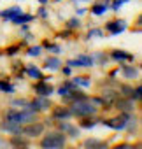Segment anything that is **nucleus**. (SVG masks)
<instances>
[{
  "label": "nucleus",
  "instance_id": "nucleus-15",
  "mask_svg": "<svg viewBox=\"0 0 142 149\" xmlns=\"http://www.w3.org/2000/svg\"><path fill=\"white\" fill-rule=\"evenodd\" d=\"M121 72L126 79H135L137 74H139V68L133 67V65H121Z\"/></svg>",
  "mask_w": 142,
  "mask_h": 149
},
{
  "label": "nucleus",
  "instance_id": "nucleus-6",
  "mask_svg": "<svg viewBox=\"0 0 142 149\" xmlns=\"http://www.w3.org/2000/svg\"><path fill=\"white\" fill-rule=\"evenodd\" d=\"M30 107H32L33 111H37V112H42V111H49V109L53 107V104H51L49 97L37 95V97H35V98L30 102Z\"/></svg>",
  "mask_w": 142,
  "mask_h": 149
},
{
  "label": "nucleus",
  "instance_id": "nucleus-10",
  "mask_svg": "<svg viewBox=\"0 0 142 149\" xmlns=\"http://www.w3.org/2000/svg\"><path fill=\"white\" fill-rule=\"evenodd\" d=\"M53 119H68V118H72V112H70V107H63V105H56L53 107V114H51Z\"/></svg>",
  "mask_w": 142,
  "mask_h": 149
},
{
  "label": "nucleus",
  "instance_id": "nucleus-14",
  "mask_svg": "<svg viewBox=\"0 0 142 149\" xmlns=\"http://www.w3.org/2000/svg\"><path fill=\"white\" fill-rule=\"evenodd\" d=\"M111 56H112L116 61H133V56L128 54V53H125L123 49H114V51L111 53Z\"/></svg>",
  "mask_w": 142,
  "mask_h": 149
},
{
  "label": "nucleus",
  "instance_id": "nucleus-16",
  "mask_svg": "<svg viewBox=\"0 0 142 149\" xmlns=\"http://www.w3.org/2000/svg\"><path fill=\"white\" fill-rule=\"evenodd\" d=\"M84 147H91V149H102V147H107V142L104 140H98V139H86L83 142Z\"/></svg>",
  "mask_w": 142,
  "mask_h": 149
},
{
  "label": "nucleus",
  "instance_id": "nucleus-27",
  "mask_svg": "<svg viewBox=\"0 0 142 149\" xmlns=\"http://www.w3.org/2000/svg\"><path fill=\"white\" fill-rule=\"evenodd\" d=\"M13 105H14V107H21V109H26V107H30V100H25V98H18V100H13Z\"/></svg>",
  "mask_w": 142,
  "mask_h": 149
},
{
  "label": "nucleus",
  "instance_id": "nucleus-37",
  "mask_svg": "<svg viewBox=\"0 0 142 149\" xmlns=\"http://www.w3.org/2000/svg\"><path fill=\"white\" fill-rule=\"evenodd\" d=\"M39 14H40L42 18H46V14H47V13H46V7H40V11H39Z\"/></svg>",
  "mask_w": 142,
  "mask_h": 149
},
{
  "label": "nucleus",
  "instance_id": "nucleus-11",
  "mask_svg": "<svg viewBox=\"0 0 142 149\" xmlns=\"http://www.w3.org/2000/svg\"><path fill=\"white\" fill-rule=\"evenodd\" d=\"M9 144L14 147H26V146H30V139L21 135V133H13L9 139Z\"/></svg>",
  "mask_w": 142,
  "mask_h": 149
},
{
  "label": "nucleus",
  "instance_id": "nucleus-26",
  "mask_svg": "<svg viewBox=\"0 0 142 149\" xmlns=\"http://www.w3.org/2000/svg\"><path fill=\"white\" fill-rule=\"evenodd\" d=\"M74 84H81V86H91V81H90V77L79 76V77H74Z\"/></svg>",
  "mask_w": 142,
  "mask_h": 149
},
{
  "label": "nucleus",
  "instance_id": "nucleus-32",
  "mask_svg": "<svg viewBox=\"0 0 142 149\" xmlns=\"http://www.w3.org/2000/svg\"><path fill=\"white\" fill-rule=\"evenodd\" d=\"M88 37H104V30H100V28H93V30L88 32Z\"/></svg>",
  "mask_w": 142,
  "mask_h": 149
},
{
  "label": "nucleus",
  "instance_id": "nucleus-5",
  "mask_svg": "<svg viewBox=\"0 0 142 149\" xmlns=\"http://www.w3.org/2000/svg\"><path fill=\"white\" fill-rule=\"evenodd\" d=\"M114 107H116L119 112H133L135 107H137V102H135L132 97H119V98L114 102Z\"/></svg>",
  "mask_w": 142,
  "mask_h": 149
},
{
  "label": "nucleus",
  "instance_id": "nucleus-3",
  "mask_svg": "<svg viewBox=\"0 0 142 149\" xmlns=\"http://www.w3.org/2000/svg\"><path fill=\"white\" fill-rule=\"evenodd\" d=\"M44 130H46V125L40 123V121H35V119L33 121H26L25 125L21 123V126H19V133L25 135V137H28V139L40 137L44 133Z\"/></svg>",
  "mask_w": 142,
  "mask_h": 149
},
{
  "label": "nucleus",
  "instance_id": "nucleus-13",
  "mask_svg": "<svg viewBox=\"0 0 142 149\" xmlns=\"http://www.w3.org/2000/svg\"><path fill=\"white\" fill-rule=\"evenodd\" d=\"M23 11L19 9V7H9V9H6V11H2V13H0V18H4V19H9V21H13L16 16H19Z\"/></svg>",
  "mask_w": 142,
  "mask_h": 149
},
{
  "label": "nucleus",
  "instance_id": "nucleus-7",
  "mask_svg": "<svg viewBox=\"0 0 142 149\" xmlns=\"http://www.w3.org/2000/svg\"><path fill=\"white\" fill-rule=\"evenodd\" d=\"M119 97H121V95H119V91L111 90V88H105V90L100 93V98H102L104 105H107V109H111V107L114 105V102H116Z\"/></svg>",
  "mask_w": 142,
  "mask_h": 149
},
{
  "label": "nucleus",
  "instance_id": "nucleus-30",
  "mask_svg": "<svg viewBox=\"0 0 142 149\" xmlns=\"http://www.w3.org/2000/svg\"><path fill=\"white\" fill-rule=\"evenodd\" d=\"M0 90H2L4 93H13L14 91V88L9 83H6V81H0Z\"/></svg>",
  "mask_w": 142,
  "mask_h": 149
},
{
  "label": "nucleus",
  "instance_id": "nucleus-33",
  "mask_svg": "<svg viewBox=\"0 0 142 149\" xmlns=\"http://www.w3.org/2000/svg\"><path fill=\"white\" fill-rule=\"evenodd\" d=\"M26 53H28V56H39V54H40V47H39V46H33V47H30Z\"/></svg>",
  "mask_w": 142,
  "mask_h": 149
},
{
  "label": "nucleus",
  "instance_id": "nucleus-29",
  "mask_svg": "<svg viewBox=\"0 0 142 149\" xmlns=\"http://www.w3.org/2000/svg\"><path fill=\"white\" fill-rule=\"evenodd\" d=\"M140 97H142V88H140V86H135L133 91H132V98H133L135 102H140Z\"/></svg>",
  "mask_w": 142,
  "mask_h": 149
},
{
  "label": "nucleus",
  "instance_id": "nucleus-38",
  "mask_svg": "<svg viewBox=\"0 0 142 149\" xmlns=\"http://www.w3.org/2000/svg\"><path fill=\"white\" fill-rule=\"evenodd\" d=\"M39 2H40V4H46V2H47V0H39Z\"/></svg>",
  "mask_w": 142,
  "mask_h": 149
},
{
  "label": "nucleus",
  "instance_id": "nucleus-17",
  "mask_svg": "<svg viewBox=\"0 0 142 149\" xmlns=\"http://www.w3.org/2000/svg\"><path fill=\"white\" fill-rule=\"evenodd\" d=\"M19 126L18 123H9V121H2L0 123V130H4V132H9V133H19Z\"/></svg>",
  "mask_w": 142,
  "mask_h": 149
},
{
  "label": "nucleus",
  "instance_id": "nucleus-24",
  "mask_svg": "<svg viewBox=\"0 0 142 149\" xmlns=\"http://www.w3.org/2000/svg\"><path fill=\"white\" fill-rule=\"evenodd\" d=\"M105 11H107V4H104V2L91 6V14H95V16H102Z\"/></svg>",
  "mask_w": 142,
  "mask_h": 149
},
{
  "label": "nucleus",
  "instance_id": "nucleus-1",
  "mask_svg": "<svg viewBox=\"0 0 142 149\" xmlns=\"http://www.w3.org/2000/svg\"><path fill=\"white\" fill-rule=\"evenodd\" d=\"M44 135V133H42ZM40 147L42 149H61L67 146V135L60 130L56 132H47L42 139H40Z\"/></svg>",
  "mask_w": 142,
  "mask_h": 149
},
{
  "label": "nucleus",
  "instance_id": "nucleus-25",
  "mask_svg": "<svg viewBox=\"0 0 142 149\" xmlns=\"http://www.w3.org/2000/svg\"><path fill=\"white\" fill-rule=\"evenodd\" d=\"M118 91H119L121 97H132L133 86H130V84H119V86H118Z\"/></svg>",
  "mask_w": 142,
  "mask_h": 149
},
{
  "label": "nucleus",
  "instance_id": "nucleus-22",
  "mask_svg": "<svg viewBox=\"0 0 142 149\" xmlns=\"http://www.w3.org/2000/svg\"><path fill=\"white\" fill-rule=\"evenodd\" d=\"M26 74H28L30 77H33V79H44L42 72H40L37 67H33V65H28V67H26Z\"/></svg>",
  "mask_w": 142,
  "mask_h": 149
},
{
  "label": "nucleus",
  "instance_id": "nucleus-34",
  "mask_svg": "<svg viewBox=\"0 0 142 149\" xmlns=\"http://www.w3.org/2000/svg\"><path fill=\"white\" fill-rule=\"evenodd\" d=\"M46 47H47V49H51L53 53H60V46H56V44H51V42H46Z\"/></svg>",
  "mask_w": 142,
  "mask_h": 149
},
{
  "label": "nucleus",
  "instance_id": "nucleus-28",
  "mask_svg": "<svg viewBox=\"0 0 142 149\" xmlns=\"http://www.w3.org/2000/svg\"><path fill=\"white\" fill-rule=\"evenodd\" d=\"M79 26H81L79 18H72V19L67 21V28H68V30H74V28H79Z\"/></svg>",
  "mask_w": 142,
  "mask_h": 149
},
{
  "label": "nucleus",
  "instance_id": "nucleus-36",
  "mask_svg": "<svg viewBox=\"0 0 142 149\" xmlns=\"http://www.w3.org/2000/svg\"><path fill=\"white\" fill-rule=\"evenodd\" d=\"M61 72L65 74V76H68V74H70V67H68V65H67V67H63V68H61Z\"/></svg>",
  "mask_w": 142,
  "mask_h": 149
},
{
  "label": "nucleus",
  "instance_id": "nucleus-18",
  "mask_svg": "<svg viewBox=\"0 0 142 149\" xmlns=\"http://www.w3.org/2000/svg\"><path fill=\"white\" fill-rule=\"evenodd\" d=\"M83 121H79V126L81 128H93V126H97V123L100 121L98 118H95V116H84V118H81Z\"/></svg>",
  "mask_w": 142,
  "mask_h": 149
},
{
  "label": "nucleus",
  "instance_id": "nucleus-8",
  "mask_svg": "<svg viewBox=\"0 0 142 149\" xmlns=\"http://www.w3.org/2000/svg\"><path fill=\"white\" fill-rule=\"evenodd\" d=\"M125 28H126V23L123 19H111V21L105 23V32H109L111 35H118Z\"/></svg>",
  "mask_w": 142,
  "mask_h": 149
},
{
  "label": "nucleus",
  "instance_id": "nucleus-20",
  "mask_svg": "<svg viewBox=\"0 0 142 149\" xmlns=\"http://www.w3.org/2000/svg\"><path fill=\"white\" fill-rule=\"evenodd\" d=\"M60 65H61V60L58 56H49L46 60V68H49V70H58Z\"/></svg>",
  "mask_w": 142,
  "mask_h": 149
},
{
  "label": "nucleus",
  "instance_id": "nucleus-4",
  "mask_svg": "<svg viewBox=\"0 0 142 149\" xmlns=\"http://www.w3.org/2000/svg\"><path fill=\"white\" fill-rule=\"evenodd\" d=\"M130 116H132V112H119V116H116V118L100 119V123L105 125V126H109V128H112V130H116V132H119V130H125L126 121H128Z\"/></svg>",
  "mask_w": 142,
  "mask_h": 149
},
{
  "label": "nucleus",
  "instance_id": "nucleus-39",
  "mask_svg": "<svg viewBox=\"0 0 142 149\" xmlns=\"http://www.w3.org/2000/svg\"><path fill=\"white\" fill-rule=\"evenodd\" d=\"M56 2H58V0H56Z\"/></svg>",
  "mask_w": 142,
  "mask_h": 149
},
{
  "label": "nucleus",
  "instance_id": "nucleus-23",
  "mask_svg": "<svg viewBox=\"0 0 142 149\" xmlns=\"http://www.w3.org/2000/svg\"><path fill=\"white\" fill-rule=\"evenodd\" d=\"M65 135H67V137H70V139H77V137L81 135V132H79V128H77V126L68 125V126H67V130H65Z\"/></svg>",
  "mask_w": 142,
  "mask_h": 149
},
{
  "label": "nucleus",
  "instance_id": "nucleus-12",
  "mask_svg": "<svg viewBox=\"0 0 142 149\" xmlns=\"http://www.w3.org/2000/svg\"><path fill=\"white\" fill-rule=\"evenodd\" d=\"M4 119L9 121V123H18V125H21V123H23V111L9 109V111L6 112V118H4Z\"/></svg>",
  "mask_w": 142,
  "mask_h": 149
},
{
  "label": "nucleus",
  "instance_id": "nucleus-21",
  "mask_svg": "<svg viewBox=\"0 0 142 149\" xmlns=\"http://www.w3.org/2000/svg\"><path fill=\"white\" fill-rule=\"evenodd\" d=\"M30 21H33V16L32 14H23V13L13 19L14 25H25V23H30Z\"/></svg>",
  "mask_w": 142,
  "mask_h": 149
},
{
  "label": "nucleus",
  "instance_id": "nucleus-35",
  "mask_svg": "<svg viewBox=\"0 0 142 149\" xmlns=\"http://www.w3.org/2000/svg\"><path fill=\"white\" fill-rule=\"evenodd\" d=\"M16 49H18V46H13V47H9V49H7V54H14V53H16Z\"/></svg>",
  "mask_w": 142,
  "mask_h": 149
},
{
  "label": "nucleus",
  "instance_id": "nucleus-9",
  "mask_svg": "<svg viewBox=\"0 0 142 149\" xmlns=\"http://www.w3.org/2000/svg\"><path fill=\"white\" fill-rule=\"evenodd\" d=\"M33 90L37 95H42V97H51V93L54 91L53 86L49 83H46L44 79H37V83L33 84Z\"/></svg>",
  "mask_w": 142,
  "mask_h": 149
},
{
  "label": "nucleus",
  "instance_id": "nucleus-31",
  "mask_svg": "<svg viewBox=\"0 0 142 149\" xmlns=\"http://www.w3.org/2000/svg\"><path fill=\"white\" fill-rule=\"evenodd\" d=\"M126 2H128V0H114L112 6H111V9H112V11H119V7H121V6H125Z\"/></svg>",
  "mask_w": 142,
  "mask_h": 149
},
{
  "label": "nucleus",
  "instance_id": "nucleus-2",
  "mask_svg": "<svg viewBox=\"0 0 142 149\" xmlns=\"http://www.w3.org/2000/svg\"><path fill=\"white\" fill-rule=\"evenodd\" d=\"M98 111L97 105H93L88 98L86 100H79V102H74L70 104V112L72 116H77V118H84V116H95Z\"/></svg>",
  "mask_w": 142,
  "mask_h": 149
},
{
  "label": "nucleus",
  "instance_id": "nucleus-19",
  "mask_svg": "<svg viewBox=\"0 0 142 149\" xmlns=\"http://www.w3.org/2000/svg\"><path fill=\"white\" fill-rule=\"evenodd\" d=\"M76 60H77L79 67H93V65H95V60H93V56H88V54H79Z\"/></svg>",
  "mask_w": 142,
  "mask_h": 149
}]
</instances>
